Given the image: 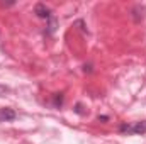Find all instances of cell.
Wrapping results in <instances>:
<instances>
[{
  "label": "cell",
  "instance_id": "obj_4",
  "mask_svg": "<svg viewBox=\"0 0 146 144\" xmlns=\"http://www.w3.org/2000/svg\"><path fill=\"white\" fill-rule=\"evenodd\" d=\"M53 104H54L56 107H61V105H63V93H56V95H54Z\"/></svg>",
  "mask_w": 146,
  "mask_h": 144
},
{
  "label": "cell",
  "instance_id": "obj_6",
  "mask_svg": "<svg viewBox=\"0 0 146 144\" xmlns=\"http://www.w3.org/2000/svg\"><path fill=\"white\" fill-rule=\"evenodd\" d=\"M75 112H76V114H80V115H83V114H85V112L82 110V104H76V107H75Z\"/></svg>",
  "mask_w": 146,
  "mask_h": 144
},
{
  "label": "cell",
  "instance_id": "obj_7",
  "mask_svg": "<svg viewBox=\"0 0 146 144\" xmlns=\"http://www.w3.org/2000/svg\"><path fill=\"white\" fill-rule=\"evenodd\" d=\"M97 120H99V122H100V120H102V122H106V120H109V117H107V115H99V117H97Z\"/></svg>",
  "mask_w": 146,
  "mask_h": 144
},
{
  "label": "cell",
  "instance_id": "obj_1",
  "mask_svg": "<svg viewBox=\"0 0 146 144\" xmlns=\"http://www.w3.org/2000/svg\"><path fill=\"white\" fill-rule=\"evenodd\" d=\"M119 132L121 134H127V136H133V134H145L146 132V120L143 122H136V124H121L119 127Z\"/></svg>",
  "mask_w": 146,
  "mask_h": 144
},
{
  "label": "cell",
  "instance_id": "obj_5",
  "mask_svg": "<svg viewBox=\"0 0 146 144\" xmlns=\"http://www.w3.org/2000/svg\"><path fill=\"white\" fill-rule=\"evenodd\" d=\"M54 29H56V19L51 15V19H49V32H54Z\"/></svg>",
  "mask_w": 146,
  "mask_h": 144
},
{
  "label": "cell",
  "instance_id": "obj_3",
  "mask_svg": "<svg viewBox=\"0 0 146 144\" xmlns=\"http://www.w3.org/2000/svg\"><path fill=\"white\" fill-rule=\"evenodd\" d=\"M15 117L17 114L14 108H0V122H9V120H14Z\"/></svg>",
  "mask_w": 146,
  "mask_h": 144
},
{
  "label": "cell",
  "instance_id": "obj_2",
  "mask_svg": "<svg viewBox=\"0 0 146 144\" xmlns=\"http://www.w3.org/2000/svg\"><path fill=\"white\" fill-rule=\"evenodd\" d=\"M34 14H36L39 19H46V20L51 19V10H49V7H46V3H36Z\"/></svg>",
  "mask_w": 146,
  "mask_h": 144
}]
</instances>
